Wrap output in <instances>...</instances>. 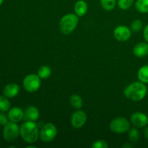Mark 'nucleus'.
Wrapping results in <instances>:
<instances>
[{"label": "nucleus", "mask_w": 148, "mask_h": 148, "mask_svg": "<svg viewBox=\"0 0 148 148\" xmlns=\"http://www.w3.org/2000/svg\"><path fill=\"white\" fill-rule=\"evenodd\" d=\"M147 89L145 83L134 82L130 84L124 90V95L129 99L134 101H140L144 99L147 95Z\"/></svg>", "instance_id": "f257e3e1"}, {"label": "nucleus", "mask_w": 148, "mask_h": 148, "mask_svg": "<svg viewBox=\"0 0 148 148\" xmlns=\"http://www.w3.org/2000/svg\"><path fill=\"white\" fill-rule=\"evenodd\" d=\"M22 138L27 143H34L39 137L38 126L35 121H26L20 127Z\"/></svg>", "instance_id": "f03ea898"}, {"label": "nucleus", "mask_w": 148, "mask_h": 148, "mask_svg": "<svg viewBox=\"0 0 148 148\" xmlns=\"http://www.w3.org/2000/svg\"><path fill=\"white\" fill-rule=\"evenodd\" d=\"M79 18L77 14H67L64 16L59 23V27L62 33L65 35H69L75 30L77 26Z\"/></svg>", "instance_id": "7ed1b4c3"}, {"label": "nucleus", "mask_w": 148, "mask_h": 148, "mask_svg": "<svg viewBox=\"0 0 148 148\" xmlns=\"http://www.w3.org/2000/svg\"><path fill=\"white\" fill-rule=\"evenodd\" d=\"M57 135V129L54 124L47 123L44 124L39 132V137L44 143H49L55 139Z\"/></svg>", "instance_id": "20e7f679"}, {"label": "nucleus", "mask_w": 148, "mask_h": 148, "mask_svg": "<svg viewBox=\"0 0 148 148\" xmlns=\"http://www.w3.org/2000/svg\"><path fill=\"white\" fill-rule=\"evenodd\" d=\"M20 133V127L16 123L10 121L4 126L3 137L8 143L13 142L18 137Z\"/></svg>", "instance_id": "39448f33"}, {"label": "nucleus", "mask_w": 148, "mask_h": 148, "mask_svg": "<svg viewBox=\"0 0 148 148\" xmlns=\"http://www.w3.org/2000/svg\"><path fill=\"white\" fill-rule=\"evenodd\" d=\"M110 129L113 132L123 134L130 130V124L127 119L124 117H118L111 121Z\"/></svg>", "instance_id": "423d86ee"}, {"label": "nucleus", "mask_w": 148, "mask_h": 148, "mask_svg": "<svg viewBox=\"0 0 148 148\" xmlns=\"http://www.w3.org/2000/svg\"><path fill=\"white\" fill-rule=\"evenodd\" d=\"M41 81L38 75L30 74L27 75L23 80V86L26 91L29 92H36L40 88Z\"/></svg>", "instance_id": "0eeeda50"}, {"label": "nucleus", "mask_w": 148, "mask_h": 148, "mask_svg": "<svg viewBox=\"0 0 148 148\" xmlns=\"http://www.w3.org/2000/svg\"><path fill=\"white\" fill-rule=\"evenodd\" d=\"M114 36L119 41H127L131 38L132 31L127 26L119 25L114 30Z\"/></svg>", "instance_id": "6e6552de"}, {"label": "nucleus", "mask_w": 148, "mask_h": 148, "mask_svg": "<svg viewBox=\"0 0 148 148\" xmlns=\"http://www.w3.org/2000/svg\"><path fill=\"white\" fill-rule=\"evenodd\" d=\"M87 121V116L84 111H77L72 114L71 119V124L74 128L79 129L85 125Z\"/></svg>", "instance_id": "1a4fd4ad"}, {"label": "nucleus", "mask_w": 148, "mask_h": 148, "mask_svg": "<svg viewBox=\"0 0 148 148\" xmlns=\"http://www.w3.org/2000/svg\"><path fill=\"white\" fill-rule=\"evenodd\" d=\"M131 122L136 127H144L148 124V117L142 112H135L131 116Z\"/></svg>", "instance_id": "9d476101"}, {"label": "nucleus", "mask_w": 148, "mask_h": 148, "mask_svg": "<svg viewBox=\"0 0 148 148\" xmlns=\"http://www.w3.org/2000/svg\"><path fill=\"white\" fill-rule=\"evenodd\" d=\"M7 116L10 121L14 123L20 122L24 118V111L19 107H14L9 110Z\"/></svg>", "instance_id": "9b49d317"}, {"label": "nucleus", "mask_w": 148, "mask_h": 148, "mask_svg": "<svg viewBox=\"0 0 148 148\" xmlns=\"http://www.w3.org/2000/svg\"><path fill=\"white\" fill-rule=\"evenodd\" d=\"M39 116H40V113L38 109L35 106H29L24 111L23 119L25 121H36L39 119Z\"/></svg>", "instance_id": "f8f14e48"}, {"label": "nucleus", "mask_w": 148, "mask_h": 148, "mask_svg": "<svg viewBox=\"0 0 148 148\" xmlns=\"http://www.w3.org/2000/svg\"><path fill=\"white\" fill-rule=\"evenodd\" d=\"M20 92V87L15 83H10L6 85L3 90V94L8 98H14Z\"/></svg>", "instance_id": "ddd939ff"}, {"label": "nucleus", "mask_w": 148, "mask_h": 148, "mask_svg": "<svg viewBox=\"0 0 148 148\" xmlns=\"http://www.w3.org/2000/svg\"><path fill=\"white\" fill-rule=\"evenodd\" d=\"M133 53L137 57H145L148 55V44L144 42L137 43L134 47Z\"/></svg>", "instance_id": "4468645a"}, {"label": "nucleus", "mask_w": 148, "mask_h": 148, "mask_svg": "<svg viewBox=\"0 0 148 148\" xmlns=\"http://www.w3.org/2000/svg\"><path fill=\"white\" fill-rule=\"evenodd\" d=\"M88 4L84 0H79L75 5V11L78 17H82L88 12Z\"/></svg>", "instance_id": "2eb2a0df"}, {"label": "nucleus", "mask_w": 148, "mask_h": 148, "mask_svg": "<svg viewBox=\"0 0 148 148\" xmlns=\"http://www.w3.org/2000/svg\"><path fill=\"white\" fill-rule=\"evenodd\" d=\"M137 77L140 82L148 83V65H144L139 69Z\"/></svg>", "instance_id": "dca6fc26"}, {"label": "nucleus", "mask_w": 148, "mask_h": 148, "mask_svg": "<svg viewBox=\"0 0 148 148\" xmlns=\"http://www.w3.org/2000/svg\"><path fill=\"white\" fill-rule=\"evenodd\" d=\"M136 10L142 13H148V0H137L135 3Z\"/></svg>", "instance_id": "f3484780"}, {"label": "nucleus", "mask_w": 148, "mask_h": 148, "mask_svg": "<svg viewBox=\"0 0 148 148\" xmlns=\"http://www.w3.org/2000/svg\"><path fill=\"white\" fill-rule=\"evenodd\" d=\"M70 103L73 108H76V109H79L80 108H82L83 102H82V99L80 98V96L76 95V94H74L70 98Z\"/></svg>", "instance_id": "a211bd4d"}, {"label": "nucleus", "mask_w": 148, "mask_h": 148, "mask_svg": "<svg viewBox=\"0 0 148 148\" xmlns=\"http://www.w3.org/2000/svg\"><path fill=\"white\" fill-rule=\"evenodd\" d=\"M51 75V69L48 66H42L38 72V75L40 79H47Z\"/></svg>", "instance_id": "6ab92c4d"}, {"label": "nucleus", "mask_w": 148, "mask_h": 148, "mask_svg": "<svg viewBox=\"0 0 148 148\" xmlns=\"http://www.w3.org/2000/svg\"><path fill=\"white\" fill-rule=\"evenodd\" d=\"M116 0H101V7L106 11H111L114 9Z\"/></svg>", "instance_id": "aec40b11"}, {"label": "nucleus", "mask_w": 148, "mask_h": 148, "mask_svg": "<svg viewBox=\"0 0 148 148\" xmlns=\"http://www.w3.org/2000/svg\"><path fill=\"white\" fill-rule=\"evenodd\" d=\"M8 98L2 95H0V111L1 112H5L10 110V103Z\"/></svg>", "instance_id": "412c9836"}, {"label": "nucleus", "mask_w": 148, "mask_h": 148, "mask_svg": "<svg viewBox=\"0 0 148 148\" xmlns=\"http://www.w3.org/2000/svg\"><path fill=\"white\" fill-rule=\"evenodd\" d=\"M134 0H118V6L121 10H128L132 6Z\"/></svg>", "instance_id": "4be33fe9"}, {"label": "nucleus", "mask_w": 148, "mask_h": 148, "mask_svg": "<svg viewBox=\"0 0 148 148\" xmlns=\"http://www.w3.org/2000/svg\"><path fill=\"white\" fill-rule=\"evenodd\" d=\"M129 137L131 142L136 143L140 138V132L136 128L130 129L129 130Z\"/></svg>", "instance_id": "5701e85b"}, {"label": "nucleus", "mask_w": 148, "mask_h": 148, "mask_svg": "<svg viewBox=\"0 0 148 148\" xmlns=\"http://www.w3.org/2000/svg\"><path fill=\"white\" fill-rule=\"evenodd\" d=\"M132 30L134 32H140L143 28V23L140 20H135L131 25Z\"/></svg>", "instance_id": "b1692460"}, {"label": "nucleus", "mask_w": 148, "mask_h": 148, "mask_svg": "<svg viewBox=\"0 0 148 148\" xmlns=\"http://www.w3.org/2000/svg\"><path fill=\"white\" fill-rule=\"evenodd\" d=\"M108 147V144L104 140H97L92 145V148H107Z\"/></svg>", "instance_id": "393cba45"}, {"label": "nucleus", "mask_w": 148, "mask_h": 148, "mask_svg": "<svg viewBox=\"0 0 148 148\" xmlns=\"http://www.w3.org/2000/svg\"><path fill=\"white\" fill-rule=\"evenodd\" d=\"M8 116L5 115L3 113L0 112V126H4L9 122Z\"/></svg>", "instance_id": "a878e982"}, {"label": "nucleus", "mask_w": 148, "mask_h": 148, "mask_svg": "<svg viewBox=\"0 0 148 148\" xmlns=\"http://www.w3.org/2000/svg\"><path fill=\"white\" fill-rule=\"evenodd\" d=\"M143 36H144L145 40L148 43V25L145 27L144 28V33H143Z\"/></svg>", "instance_id": "bb28decb"}, {"label": "nucleus", "mask_w": 148, "mask_h": 148, "mask_svg": "<svg viewBox=\"0 0 148 148\" xmlns=\"http://www.w3.org/2000/svg\"><path fill=\"white\" fill-rule=\"evenodd\" d=\"M144 134H145V138L148 140V127H146V128L145 129Z\"/></svg>", "instance_id": "cd10ccee"}, {"label": "nucleus", "mask_w": 148, "mask_h": 148, "mask_svg": "<svg viewBox=\"0 0 148 148\" xmlns=\"http://www.w3.org/2000/svg\"><path fill=\"white\" fill-rule=\"evenodd\" d=\"M122 147H132V146L131 145H127V144H126V145H123L122 146Z\"/></svg>", "instance_id": "c85d7f7f"}, {"label": "nucleus", "mask_w": 148, "mask_h": 148, "mask_svg": "<svg viewBox=\"0 0 148 148\" xmlns=\"http://www.w3.org/2000/svg\"><path fill=\"white\" fill-rule=\"evenodd\" d=\"M3 1H4V0H0V6H1V4H2Z\"/></svg>", "instance_id": "c756f323"}]
</instances>
